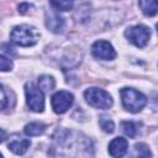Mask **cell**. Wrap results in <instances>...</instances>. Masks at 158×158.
Instances as JSON below:
<instances>
[{"label": "cell", "mask_w": 158, "mask_h": 158, "mask_svg": "<svg viewBox=\"0 0 158 158\" xmlns=\"http://www.w3.org/2000/svg\"><path fill=\"white\" fill-rule=\"evenodd\" d=\"M10 38L14 43L19 46L28 47V46H33L35 43H37V41L40 40V33L33 26L20 25V26H16L11 31Z\"/></svg>", "instance_id": "obj_1"}, {"label": "cell", "mask_w": 158, "mask_h": 158, "mask_svg": "<svg viewBox=\"0 0 158 158\" xmlns=\"http://www.w3.org/2000/svg\"><path fill=\"white\" fill-rule=\"evenodd\" d=\"M120 95H121V101H122L123 107L126 110H128L130 112H138L147 104L146 96L142 93H139L132 88L121 89Z\"/></svg>", "instance_id": "obj_2"}, {"label": "cell", "mask_w": 158, "mask_h": 158, "mask_svg": "<svg viewBox=\"0 0 158 158\" xmlns=\"http://www.w3.org/2000/svg\"><path fill=\"white\" fill-rule=\"evenodd\" d=\"M84 96L89 105L96 109H109L112 105L110 94L99 88H89L84 91Z\"/></svg>", "instance_id": "obj_3"}, {"label": "cell", "mask_w": 158, "mask_h": 158, "mask_svg": "<svg viewBox=\"0 0 158 158\" xmlns=\"http://www.w3.org/2000/svg\"><path fill=\"white\" fill-rule=\"evenodd\" d=\"M25 94H26L27 105L32 111H36V112L43 111L44 98H43V93L40 88H37L32 83H27L25 85Z\"/></svg>", "instance_id": "obj_4"}, {"label": "cell", "mask_w": 158, "mask_h": 158, "mask_svg": "<svg viewBox=\"0 0 158 158\" xmlns=\"http://www.w3.org/2000/svg\"><path fill=\"white\" fill-rule=\"evenodd\" d=\"M125 35L131 43H133L135 46H137L139 48H143L149 40L151 31L144 25H136L133 27L127 28Z\"/></svg>", "instance_id": "obj_5"}, {"label": "cell", "mask_w": 158, "mask_h": 158, "mask_svg": "<svg viewBox=\"0 0 158 158\" xmlns=\"http://www.w3.org/2000/svg\"><path fill=\"white\" fill-rule=\"evenodd\" d=\"M73 100H74L73 94H70L69 91H65V90L57 91L52 96V107H53L54 112L64 114L72 106Z\"/></svg>", "instance_id": "obj_6"}, {"label": "cell", "mask_w": 158, "mask_h": 158, "mask_svg": "<svg viewBox=\"0 0 158 158\" xmlns=\"http://www.w3.org/2000/svg\"><path fill=\"white\" fill-rule=\"evenodd\" d=\"M91 53L95 58L99 59H114L116 57V52L114 49V47L111 46V43H109L107 41H96L93 46H91Z\"/></svg>", "instance_id": "obj_7"}, {"label": "cell", "mask_w": 158, "mask_h": 158, "mask_svg": "<svg viewBox=\"0 0 158 158\" xmlns=\"http://www.w3.org/2000/svg\"><path fill=\"white\" fill-rule=\"evenodd\" d=\"M46 26L52 32H62L64 27V20L56 10H49L46 12Z\"/></svg>", "instance_id": "obj_8"}, {"label": "cell", "mask_w": 158, "mask_h": 158, "mask_svg": "<svg viewBox=\"0 0 158 158\" xmlns=\"http://www.w3.org/2000/svg\"><path fill=\"white\" fill-rule=\"evenodd\" d=\"M128 142L122 137L114 138L109 144V153L114 158H122L127 153Z\"/></svg>", "instance_id": "obj_9"}, {"label": "cell", "mask_w": 158, "mask_h": 158, "mask_svg": "<svg viewBox=\"0 0 158 158\" xmlns=\"http://www.w3.org/2000/svg\"><path fill=\"white\" fill-rule=\"evenodd\" d=\"M31 142L27 138H22V137H15L10 141L9 143V149L12 151L15 154H23L28 147H30Z\"/></svg>", "instance_id": "obj_10"}, {"label": "cell", "mask_w": 158, "mask_h": 158, "mask_svg": "<svg viewBox=\"0 0 158 158\" xmlns=\"http://www.w3.org/2000/svg\"><path fill=\"white\" fill-rule=\"evenodd\" d=\"M138 6L141 7L142 12L147 16H154L158 14V1L157 0L138 1Z\"/></svg>", "instance_id": "obj_11"}, {"label": "cell", "mask_w": 158, "mask_h": 158, "mask_svg": "<svg viewBox=\"0 0 158 158\" xmlns=\"http://www.w3.org/2000/svg\"><path fill=\"white\" fill-rule=\"evenodd\" d=\"M130 158H152L151 149L144 143H136L131 152Z\"/></svg>", "instance_id": "obj_12"}, {"label": "cell", "mask_w": 158, "mask_h": 158, "mask_svg": "<svg viewBox=\"0 0 158 158\" xmlns=\"http://www.w3.org/2000/svg\"><path fill=\"white\" fill-rule=\"evenodd\" d=\"M46 125L42 122H31L25 126V133L28 136H40L44 132Z\"/></svg>", "instance_id": "obj_13"}, {"label": "cell", "mask_w": 158, "mask_h": 158, "mask_svg": "<svg viewBox=\"0 0 158 158\" xmlns=\"http://www.w3.org/2000/svg\"><path fill=\"white\" fill-rule=\"evenodd\" d=\"M121 126H122L123 132L128 137L135 138L137 136V133H138V123L137 122H133V121H123L121 123Z\"/></svg>", "instance_id": "obj_14"}, {"label": "cell", "mask_w": 158, "mask_h": 158, "mask_svg": "<svg viewBox=\"0 0 158 158\" xmlns=\"http://www.w3.org/2000/svg\"><path fill=\"white\" fill-rule=\"evenodd\" d=\"M54 79L51 75H42L38 79V85L43 91H51L54 88Z\"/></svg>", "instance_id": "obj_15"}, {"label": "cell", "mask_w": 158, "mask_h": 158, "mask_svg": "<svg viewBox=\"0 0 158 158\" xmlns=\"http://www.w3.org/2000/svg\"><path fill=\"white\" fill-rule=\"evenodd\" d=\"M99 123H100V127H101L105 132H107V133L114 132L115 125H114V122H112V120H111L110 117H107V116H100Z\"/></svg>", "instance_id": "obj_16"}, {"label": "cell", "mask_w": 158, "mask_h": 158, "mask_svg": "<svg viewBox=\"0 0 158 158\" xmlns=\"http://www.w3.org/2000/svg\"><path fill=\"white\" fill-rule=\"evenodd\" d=\"M51 5L54 7L56 11H68L72 9V1H51Z\"/></svg>", "instance_id": "obj_17"}, {"label": "cell", "mask_w": 158, "mask_h": 158, "mask_svg": "<svg viewBox=\"0 0 158 158\" xmlns=\"http://www.w3.org/2000/svg\"><path fill=\"white\" fill-rule=\"evenodd\" d=\"M0 65H1V70L2 72H7V70H10L12 68V62L7 57L1 54V57H0Z\"/></svg>", "instance_id": "obj_18"}, {"label": "cell", "mask_w": 158, "mask_h": 158, "mask_svg": "<svg viewBox=\"0 0 158 158\" xmlns=\"http://www.w3.org/2000/svg\"><path fill=\"white\" fill-rule=\"evenodd\" d=\"M30 6H31V5H30V4H26V2H23V4H20V5H19V11H20L21 14H25Z\"/></svg>", "instance_id": "obj_19"}, {"label": "cell", "mask_w": 158, "mask_h": 158, "mask_svg": "<svg viewBox=\"0 0 158 158\" xmlns=\"http://www.w3.org/2000/svg\"><path fill=\"white\" fill-rule=\"evenodd\" d=\"M152 107L154 110H158V95L153 96V99H152Z\"/></svg>", "instance_id": "obj_20"}, {"label": "cell", "mask_w": 158, "mask_h": 158, "mask_svg": "<svg viewBox=\"0 0 158 158\" xmlns=\"http://www.w3.org/2000/svg\"><path fill=\"white\" fill-rule=\"evenodd\" d=\"M157 31H158V23H157Z\"/></svg>", "instance_id": "obj_21"}]
</instances>
